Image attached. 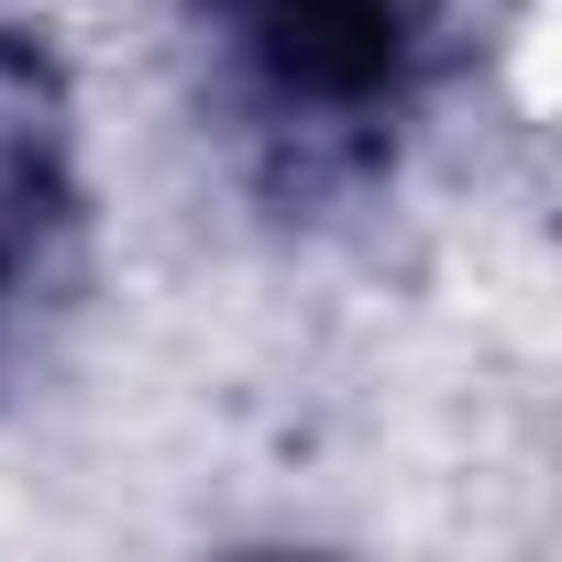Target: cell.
Listing matches in <instances>:
<instances>
[{
    "mask_svg": "<svg viewBox=\"0 0 562 562\" xmlns=\"http://www.w3.org/2000/svg\"><path fill=\"white\" fill-rule=\"evenodd\" d=\"M254 34H265V67L310 100H375L408 56L397 0H254Z\"/></svg>",
    "mask_w": 562,
    "mask_h": 562,
    "instance_id": "1",
    "label": "cell"
}]
</instances>
